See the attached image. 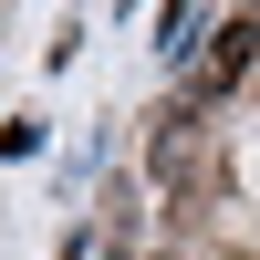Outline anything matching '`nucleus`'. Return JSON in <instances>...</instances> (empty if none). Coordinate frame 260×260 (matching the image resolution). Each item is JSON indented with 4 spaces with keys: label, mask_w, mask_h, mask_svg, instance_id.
<instances>
[{
    "label": "nucleus",
    "mask_w": 260,
    "mask_h": 260,
    "mask_svg": "<svg viewBox=\"0 0 260 260\" xmlns=\"http://www.w3.org/2000/svg\"><path fill=\"white\" fill-rule=\"evenodd\" d=\"M146 167H156V187H167L177 208H208V198H219V125H208V104H198V94L156 115Z\"/></svg>",
    "instance_id": "nucleus-1"
}]
</instances>
